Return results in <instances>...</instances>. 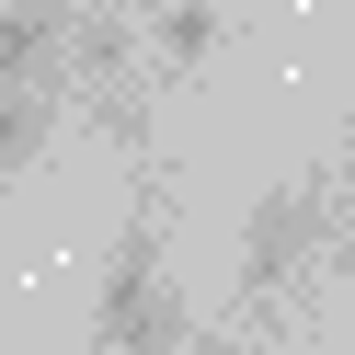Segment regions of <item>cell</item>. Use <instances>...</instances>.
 Returning <instances> with one entry per match:
<instances>
[{"instance_id":"obj_1","label":"cell","mask_w":355,"mask_h":355,"mask_svg":"<svg viewBox=\"0 0 355 355\" xmlns=\"http://www.w3.org/2000/svg\"><path fill=\"white\" fill-rule=\"evenodd\" d=\"M172 230H161V195H138L126 207V230H115V263H103V286H92V355H172L195 332V309L172 298Z\"/></svg>"},{"instance_id":"obj_4","label":"cell","mask_w":355,"mask_h":355,"mask_svg":"<svg viewBox=\"0 0 355 355\" xmlns=\"http://www.w3.org/2000/svg\"><path fill=\"white\" fill-rule=\"evenodd\" d=\"M46 138H58V92H0V195L46 161Z\"/></svg>"},{"instance_id":"obj_7","label":"cell","mask_w":355,"mask_h":355,"mask_svg":"<svg viewBox=\"0 0 355 355\" xmlns=\"http://www.w3.org/2000/svg\"><path fill=\"white\" fill-rule=\"evenodd\" d=\"M344 149H355V103H344Z\"/></svg>"},{"instance_id":"obj_3","label":"cell","mask_w":355,"mask_h":355,"mask_svg":"<svg viewBox=\"0 0 355 355\" xmlns=\"http://www.w3.org/2000/svg\"><path fill=\"white\" fill-rule=\"evenodd\" d=\"M80 46V0H0V92H58Z\"/></svg>"},{"instance_id":"obj_2","label":"cell","mask_w":355,"mask_h":355,"mask_svg":"<svg viewBox=\"0 0 355 355\" xmlns=\"http://www.w3.org/2000/svg\"><path fill=\"white\" fill-rule=\"evenodd\" d=\"M344 230V195L321 184V172H286L275 195H252V218H241V298H275V286H298L309 263H321V241Z\"/></svg>"},{"instance_id":"obj_6","label":"cell","mask_w":355,"mask_h":355,"mask_svg":"<svg viewBox=\"0 0 355 355\" xmlns=\"http://www.w3.org/2000/svg\"><path fill=\"white\" fill-rule=\"evenodd\" d=\"M172 355H252V344H241V332H184Z\"/></svg>"},{"instance_id":"obj_5","label":"cell","mask_w":355,"mask_h":355,"mask_svg":"<svg viewBox=\"0 0 355 355\" xmlns=\"http://www.w3.org/2000/svg\"><path fill=\"white\" fill-rule=\"evenodd\" d=\"M218 46V12H207V0H172V12H161V58H207Z\"/></svg>"}]
</instances>
